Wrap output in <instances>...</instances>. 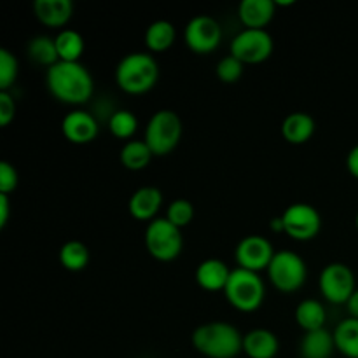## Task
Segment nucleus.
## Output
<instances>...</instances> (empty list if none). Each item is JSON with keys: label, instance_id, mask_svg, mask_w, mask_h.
<instances>
[{"label": "nucleus", "instance_id": "nucleus-5", "mask_svg": "<svg viewBox=\"0 0 358 358\" xmlns=\"http://www.w3.org/2000/svg\"><path fill=\"white\" fill-rule=\"evenodd\" d=\"M182 133H184V124L180 115L170 108H161L150 115L143 140L150 147L154 156H166L178 145Z\"/></svg>", "mask_w": 358, "mask_h": 358}, {"label": "nucleus", "instance_id": "nucleus-11", "mask_svg": "<svg viewBox=\"0 0 358 358\" xmlns=\"http://www.w3.org/2000/svg\"><path fill=\"white\" fill-rule=\"evenodd\" d=\"M184 38L191 51L198 55H208L215 51L222 42V28L212 16L199 14L185 24Z\"/></svg>", "mask_w": 358, "mask_h": 358}, {"label": "nucleus", "instance_id": "nucleus-32", "mask_svg": "<svg viewBox=\"0 0 358 358\" xmlns=\"http://www.w3.org/2000/svg\"><path fill=\"white\" fill-rule=\"evenodd\" d=\"M20 184V175L16 166L9 161H0V194H7L16 191Z\"/></svg>", "mask_w": 358, "mask_h": 358}, {"label": "nucleus", "instance_id": "nucleus-10", "mask_svg": "<svg viewBox=\"0 0 358 358\" xmlns=\"http://www.w3.org/2000/svg\"><path fill=\"white\" fill-rule=\"evenodd\" d=\"M283 233L296 241H310L320 233L322 215L308 203H294L282 213Z\"/></svg>", "mask_w": 358, "mask_h": 358}, {"label": "nucleus", "instance_id": "nucleus-25", "mask_svg": "<svg viewBox=\"0 0 358 358\" xmlns=\"http://www.w3.org/2000/svg\"><path fill=\"white\" fill-rule=\"evenodd\" d=\"M56 49H58L59 62H79L86 49L84 37L77 30L65 28L55 37Z\"/></svg>", "mask_w": 358, "mask_h": 358}, {"label": "nucleus", "instance_id": "nucleus-8", "mask_svg": "<svg viewBox=\"0 0 358 358\" xmlns=\"http://www.w3.org/2000/svg\"><path fill=\"white\" fill-rule=\"evenodd\" d=\"M318 287L329 303L346 304L357 290L355 275L345 262H331L322 269Z\"/></svg>", "mask_w": 358, "mask_h": 358}, {"label": "nucleus", "instance_id": "nucleus-15", "mask_svg": "<svg viewBox=\"0 0 358 358\" xmlns=\"http://www.w3.org/2000/svg\"><path fill=\"white\" fill-rule=\"evenodd\" d=\"M275 0H241L238 6V16L245 28L264 30L271 23L276 10Z\"/></svg>", "mask_w": 358, "mask_h": 358}, {"label": "nucleus", "instance_id": "nucleus-28", "mask_svg": "<svg viewBox=\"0 0 358 358\" xmlns=\"http://www.w3.org/2000/svg\"><path fill=\"white\" fill-rule=\"evenodd\" d=\"M108 129L114 136L121 140H129L138 129V119L133 114L131 110H126V108H121V110H115L114 114L108 119Z\"/></svg>", "mask_w": 358, "mask_h": 358}, {"label": "nucleus", "instance_id": "nucleus-23", "mask_svg": "<svg viewBox=\"0 0 358 358\" xmlns=\"http://www.w3.org/2000/svg\"><path fill=\"white\" fill-rule=\"evenodd\" d=\"M336 350L346 358H358V318L348 317L334 331Z\"/></svg>", "mask_w": 358, "mask_h": 358}, {"label": "nucleus", "instance_id": "nucleus-36", "mask_svg": "<svg viewBox=\"0 0 358 358\" xmlns=\"http://www.w3.org/2000/svg\"><path fill=\"white\" fill-rule=\"evenodd\" d=\"M346 310H348L350 317L358 318V289L353 292V296L350 297L348 303H346Z\"/></svg>", "mask_w": 358, "mask_h": 358}, {"label": "nucleus", "instance_id": "nucleus-4", "mask_svg": "<svg viewBox=\"0 0 358 358\" xmlns=\"http://www.w3.org/2000/svg\"><path fill=\"white\" fill-rule=\"evenodd\" d=\"M224 294L234 310L241 313H254L264 303L266 285L259 273L236 268L231 271Z\"/></svg>", "mask_w": 358, "mask_h": 358}, {"label": "nucleus", "instance_id": "nucleus-21", "mask_svg": "<svg viewBox=\"0 0 358 358\" xmlns=\"http://www.w3.org/2000/svg\"><path fill=\"white\" fill-rule=\"evenodd\" d=\"M296 322L304 332H313L325 327L327 311L318 299H304L296 308Z\"/></svg>", "mask_w": 358, "mask_h": 358}, {"label": "nucleus", "instance_id": "nucleus-2", "mask_svg": "<svg viewBox=\"0 0 358 358\" xmlns=\"http://www.w3.org/2000/svg\"><path fill=\"white\" fill-rule=\"evenodd\" d=\"M196 352L206 358H234L243 352V334L227 322H208L194 329L191 336Z\"/></svg>", "mask_w": 358, "mask_h": 358}, {"label": "nucleus", "instance_id": "nucleus-34", "mask_svg": "<svg viewBox=\"0 0 358 358\" xmlns=\"http://www.w3.org/2000/svg\"><path fill=\"white\" fill-rule=\"evenodd\" d=\"M10 215V199L7 194H0V227L7 226Z\"/></svg>", "mask_w": 358, "mask_h": 358}, {"label": "nucleus", "instance_id": "nucleus-19", "mask_svg": "<svg viewBox=\"0 0 358 358\" xmlns=\"http://www.w3.org/2000/svg\"><path fill=\"white\" fill-rule=\"evenodd\" d=\"M315 133V121L306 112H292L282 122L283 138L294 145H303L310 142Z\"/></svg>", "mask_w": 358, "mask_h": 358}, {"label": "nucleus", "instance_id": "nucleus-30", "mask_svg": "<svg viewBox=\"0 0 358 358\" xmlns=\"http://www.w3.org/2000/svg\"><path fill=\"white\" fill-rule=\"evenodd\" d=\"M20 63L9 49H0V91H9L16 83Z\"/></svg>", "mask_w": 358, "mask_h": 358}, {"label": "nucleus", "instance_id": "nucleus-7", "mask_svg": "<svg viewBox=\"0 0 358 358\" xmlns=\"http://www.w3.org/2000/svg\"><path fill=\"white\" fill-rule=\"evenodd\" d=\"M269 282L276 290L292 294L304 285L308 278V266L299 254L292 250H280L268 268Z\"/></svg>", "mask_w": 358, "mask_h": 358}, {"label": "nucleus", "instance_id": "nucleus-20", "mask_svg": "<svg viewBox=\"0 0 358 358\" xmlns=\"http://www.w3.org/2000/svg\"><path fill=\"white\" fill-rule=\"evenodd\" d=\"M336 350L334 332L327 329L306 332L301 341V357L303 358H331Z\"/></svg>", "mask_w": 358, "mask_h": 358}, {"label": "nucleus", "instance_id": "nucleus-38", "mask_svg": "<svg viewBox=\"0 0 358 358\" xmlns=\"http://www.w3.org/2000/svg\"><path fill=\"white\" fill-rule=\"evenodd\" d=\"M294 3H296V0H276V6H280V7L294 6Z\"/></svg>", "mask_w": 358, "mask_h": 358}, {"label": "nucleus", "instance_id": "nucleus-33", "mask_svg": "<svg viewBox=\"0 0 358 358\" xmlns=\"http://www.w3.org/2000/svg\"><path fill=\"white\" fill-rule=\"evenodd\" d=\"M16 115V101L9 91H0V126L6 128Z\"/></svg>", "mask_w": 358, "mask_h": 358}, {"label": "nucleus", "instance_id": "nucleus-12", "mask_svg": "<svg viewBox=\"0 0 358 358\" xmlns=\"http://www.w3.org/2000/svg\"><path fill=\"white\" fill-rule=\"evenodd\" d=\"M276 252L273 250V245L268 238L261 234H250V236L241 238L240 243L234 250V259L238 262V268L248 269V271H268L273 257Z\"/></svg>", "mask_w": 358, "mask_h": 358}, {"label": "nucleus", "instance_id": "nucleus-14", "mask_svg": "<svg viewBox=\"0 0 358 358\" xmlns=\"http://www.w3.org/2000/svg\"><path fill=\"white\" fill-rule=\"evenodd\" d=\"M161 206H163V192L154 185H143L136 189L128 201V210L136 220L157 219Z\"/></svg>", "mask_w": 358, "mask_h": 358}, {"label": "nucleus", "instance_id": "nucleus-27", "mask_svg": "<svg viewBox=\"0 0 358 358\" xmlns=\"http://www.w3.org/2000/svg\"><path fill=\"white\" fill-rule=\"evenodd\" d=\"M59 262L63 268L72 273L83 271L90 264V250L83 241L70 240L59 248Z\"/></svg>", "mask_w": 358, "mask_h": 358}, {"label": "nucleus", "instance_id": "nucleus-39", "mask_svg": "<svg viewBox=\"0 0 358 358\" xmlns=\"http://www.w3.org/2000/svg\"><path fill=\"white\" fill-rule=\"evenodd\" d=\"M355 224H357V229H358V212H357V215H355Z\"/></svg>", "mask_w": 358, "mask_h": 358}, {"label": "nucleus", "instance_id": "nucleus-9", "mask_svg": "<svg viewBox=\"0 0 358 358\" xmlns=\"http://www.w3.org/2000/svg\"><path fill=\"white\" fill-rule=\"evenodd\" d=\"M273 37L266 30H254V28H245L240 34L234 35L231 41V56L240 59L243 65H257L266 62L271 56Z\"/></svg>", "mask_w": 358, "mask_h": 358}, {"label": "nucleus", "instance_id": "nucleus-22", "mask_svg": "<svg viewBox=\"0 0 358 358\" xmlns=\"http://www.w3.org/2000/svg\"><path fill=\"white\" fill-rule=\"evenodd\" d=\"M152 157L154 154L145 140H129L122 145L121 152H119L121 164L129 171L145 170Z\"/></svg>", "mask_w": 358, "mask_h": 358}, {"label": "nucleus", "instance_id": "nucleus-6", "mask_svg": "<svg viewBox=\"0 0 358 358\" xmlns=\"http://www.w3.org/2000/svg\"><path fill=\"white\" fill-rule=\"evenodd\" d=\"M147 252L161 262H170L177 259L184 250L182 229L170 222L166 217L150 220L145 229Z\"/></svg>", "mask_w": 358, "mask_h": 358}, {"label": "nucleus", "instance_id": "nucleus-17", "mask_svg": "<svg viewBox=\"0 0 358 358\" xmlns=\"http://www.w3.org/2000/svg\"><path fill=\"white\" fill-rule=\"evenodd\" d=\"M35 17L49 28L65 27L73 14L72 0H35Z\"/></svg>", "mask_w": 358, "mask_h": 358}, {"label": "nucleus", "instance_id": "nucleus-16", "mask_svg": "<svg viewBox=\"0 0 358 358\" xmlns=\"http://www.w3.org/2000/svg\"><path fill=\"white\" fill-rule=\"evenodd\" d=\"M233 269L227 268V264L220 259H205L199 262L196 268V283L201 287L203 290L208 292H219V290L226 289L227 282Z\"/></svg>", "mask_w": 358, "mask_h": 358}, {"label": "nucleus", "instance_id": "nucleus-13", "mask_svg": "<svg viewBox=\"0 0 358 358\" xmlns=\"http://www.w3.org/2000/svg\"><path fill=\"white\" fill-rule=\"evenodd\" d=\"M62 131L70 143L86 145V143L96 140L98 133H100V124L91 112L76 108L63 117Z\"/></svg>", "mask_w": 358, "mask_h": 358}, {"label": "nucleus", "instance_id": "nucleus-26", "mask_svg": "<svg viewBox=\"0 0 358 358\" xmlns=\"http://www.w3.org/2000/svg\"><path fill=\"white\" fill-rule=\"evenodd\" d=\"M27 52L31 62L41 66H48V69L59 62L55 38L48 37V35H37V37L30 38L27 45Z\"/></svg>", "mask_w": 358, "mask_h": 358}, {"label": "nucleus", "instance_id": "nucleus-1", "mask_svg": "<svg viewBox=\"0 0 358 358\" xmlns=\"http://www.w3.org/2000/svg\"><path fill=\"white\" fill-rule=\"evenodd\" d=\"M45 84L52 98L66 105H83L90 101L94 80L80 62H58L45 72Z\"/></svg>", "mask_w": 358, "mask_h": 358}, {"label": "nucleus", "instance_id": "nucleus-18", "mask_svg": "<svg viewBox=\"0 0 358 358\" xmlns=\"http://www.w3.org/2000/svg\"><path fill=\"white\" fill-rule=\"evenodd\" d=\"M278 352V338L268 329H254L243 336V353L248 358H275Z\"/></svg>", "mask_w": 358, "mask_h": 358}, {"label": "nucleus", "instance_id": "nucleus-3", "mask_svg": "<svg viewBox=\"0 0 358 358\" xmlns=\"http://www.w3.org/2000/svg\"><path fill=\"white\" fill-rule=\"evenodd\" d=\"M159 79V65L150 52H129L115 66V83L124 93L143 94Z\"/></svg>", "mask_w": 358, "mask_h": 358}, {"label": "nucleus", "instance_id": "nucleus-24", "mask_svg": "<svg viewBox=\"0 0 358 358\" xmlns=\"http://www.w3.org/2000/svg\"><path fill=\"white\" fill-rule=\"evenodd\" d=\"M177 38V30L173 23L166 20H157L149 24L145 30V45L152 52H163L173 45Z\"/></svg>", "mask_w": 358, "mask_h": 358}, {"label": "nucleus", "instance_id": "nucleus-37", "mask_svg": "<svg viewBox=\"0 0 358 358\" xmlns=\"http://www.w3.org/2000/svg\"><path fill=\"white\" fill-rule=\"evenodd\" d=\"M271 231H275V233H280V231H283L282 217H275V219L271 220Z\"/></svg>", "mask_w": 358, "mask_h": 358}, {"label": "nucleus", "instance_id": "nucleus-35", "mask_svg": "<svg viewBox=\"0 0 358 358\" xmlns=\"http://www.w3.org/2000/svg\"><path fill=\"white\" fill-rule=\"evenodd\" d=\"M346 168H348L353 177L358 178V143L350 149L348 156H346Z\"/></svg>", "mask_w": 358, "mask_h": 358}, {"label": "nucleus", "instance_id": "nucleus-29", "mask_svg": "<svg viewBox=\"0 0 358 358\" xmlns=\"http://www.w3.org/2000/svg\"><path fill=\"white\" fill-rule=\"evenodd\" d=\"M166 219L170 220L173 226H177L178 229L189 226L194 219V205H192L189 199L178 198L168 205L166 210Z\"/></svg>", "mask_w": 358, "mask_h": 358}, {"label": "nucleus", "instance_id": "nucleus-31", "mask_svg": "<svg viewBox=\"0 0 358 358\" xmlns=\"http://www.w3.org/2000/svg\"><path fill=\"white\" fill-rule=\"evenodd\" d=\"M243 63L240 59H236L234 56H224L219 63H217V77H219L222 83L233 84L236 80H240V77L243 76Z\"/></svg>", "mask_w": 358, "mask_h": 358}]
</instances>
